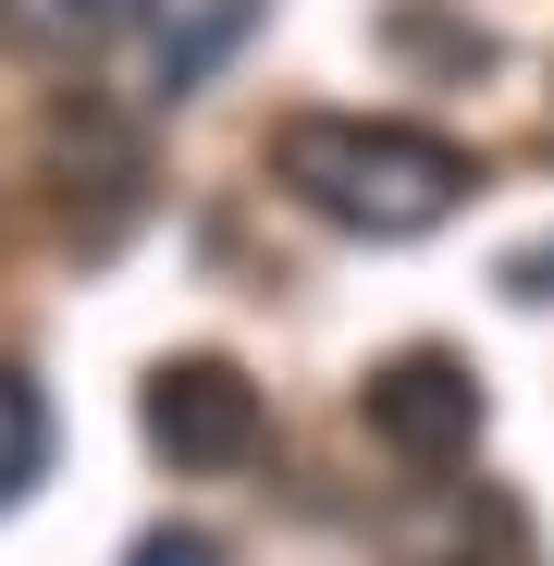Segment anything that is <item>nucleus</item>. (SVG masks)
I'll use <instances>...</instances> for the list:
<instances>
[{
  "label": "nucleus",
  "mask_w": 554,
  "mask_h": 566,
  "mask_svg": "<svg viewBox=\"0 0 554 566\" xmlns=\"http://www.w3.org/2000/svg\"><path fill=\"white\" fill-rule=\"evenodd\" d=\"M271 185L333 222V234H369V247H407L431 222H456V198H469V148L431 136V124H395V112H296L271 124Z\"/></svg>",
  "instance_id": "obj_1"
},
{
  "label": "nucleus",
  "mask_w": 554,
  "mask_h": 566,
  "mask_svg": "<svg viewBox=\"0 0 554 566\" xmlns=\"http://www.w3.org/2000/svg\"><path fill=\"white\" fill-rule=\"evenodd\" d=\"M357 419H369V443L407 455V468H456V455L481 443L493 395H481V369L456 357V345H407V357H383L357 382Z\"/></svg>",
  "instance_id": "obj_2"
},
{
  "label": "nucleus",
  "mask_w": 554,
  "mask_h": 566,
  "mask_svg": "<svg viewBox=\"0 0 554 566\" xmlns=\"http://www.w3.org/2000/svg\"><path fill=\"white\" fill-rule=\"evenodd\" d=\"M136 419H148V443L185 468V481H222V468H247L271 443V407H259V382L234 357H160Z\"/></svg>",
  "instance_id": "obj_3"
},
{
  "label": "nucleus",
  "mask_w": 554,
  "mask_h": 566,
  "mask_svg": "<svg viewBox=\"0 0 554 566\" xmlns=\"http://www.w3.org/2000/svg\"><path fill=\"white\" fill-rule=\"evenodd\" d=\"M50 172H62V210H74V247H124V222L148 210V148L124 112L100 99H74L50 124Z\"/></svg>",
  "instance_id": "obj_4"
},
{
  "label": "nucleus",
  "mask_w": 554,
  "mask_h": 566,
  "mask_svg": "<svg viewBox=\"0 0 554 566\" xmlns=\"http://www.w3.org/2000/svg\"><path fill=\"white\" fill-rule=\"evenodd\" d=\"M148 25V0H0V62H100Z\"/></svg>",
  "instance_id": "obj_5"
},
{
  "label": "nucleus",
  "mask_w": 554,
  "mask_h": 566,
  "mask_svg": "<svg viewBox=\"0 0 554 566\" xmlns=\"http://www.w3.org/2000/svg\"><path fill=\"white\" fill-rule=\"evenodd\" d=\"M38 481H50V395L0 357V517H13Z\"/></svg>",
  "instance_id": "obj_6"
},
{
  "label": "nucleus",
  "mask_w": 554,
  "mask_h": 566,
  "mask_svg": "<svg viewBox=\"0 0 554 566\" xmlns=\"http://www.w3.org/2000/svg\"><path fill=\"white\" fill-rule=\"evenodd\" d=\"M124 566H222V542H210V530H148Z\"/></svg>",
  "instance_id": "obj_7"
},
{
  "label": "nucleus",
  "mask_w": 554,
  "mask_h": 566,
  "mask_svg": "<svg viewBox=\"0 0 554 566\" xmlns=\"http://www.w3.org/2000/svg\"><path fill=\"white\" fill-rule=\"evenodd\" d=\"M505 296H530V308H542V296H554V234H542V247H518V259H505Z\"/></svg>",
  "instance_id": "obj_8"
},
{
  "label": "nucleus",
  "mask_w": 554,
  "mask_h": 566,
  "mask_svg": "<svg viewBox=\"0 0 554 566\" xmlns=\"http://www.w3.org/2000/svg\"><path fill=\"white\" fill-rule=\"evenodd\" d=\"M456 566H530V554H456Z\"/></svg>",
  "instance_id": "obj_9"
}]
</instances>
